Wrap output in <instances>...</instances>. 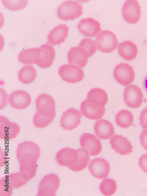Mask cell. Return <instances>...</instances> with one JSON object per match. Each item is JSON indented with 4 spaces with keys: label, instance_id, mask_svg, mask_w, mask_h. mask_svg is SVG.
I'll return each mask as SVG.
<instances>
[{
    "label": "cell",
    "instance_id": "30bf717a",
    "mask_svg": "<svg viewBox=\"0 0 147 196\" xmlns=\"http://www.w3.org/2000/svg\"><path fill=\"white\" fill-rule=\"evenodd\" d=\"M141 6L137 0H127L121 9L122 16L129 24H135L141 17Z\"/></svg>",
    "mask_w": 147,
    "mask_h": 196
},
{
    "label": "cell",
    "instance_id": "4fadbf2b",
    "mask_svg": "<svg viewBox=\"0 0 147 196\" xmlns=\"http://www.w3.org/2000/svg\"><path fill=\"white\" fill-rule=\"evenodd\" d=\"M31 102L30 95L22 90L14 91L8 97V102L12 108L18 110H22L28 107Z\"/></svg>",
    "mask_w": 147,
    "mask_h": 196
},
{
    "label": "cell",
    "instance_id": "ac0fdd59",
    "mask_svg": "<svg viewBox=\"0 0 147 196\" xmlns=\"http://www.w3.org/2000/svg\"><path fill=\"white\" fill-rule=\"evenodd\" d=\"M39 48V53L36 64L42 68H49L53 63L55 57V50L50 44L42 45Z\"/></svg>",
    "mask_w": 147,
    "mask_h": 196
},
{
    "label": "cell",
    "instance_id": "7402d4cb",
    "mask_svg": "<svg viewBox=\"0 0 147 196\" xmlns=\"http://www.w3.org/2000/svg\"><path fill=\"white\" fill-rule=\"evenodd\" d=\"M95 133L102 140L110 139L114 133L113 124L108 121L101 119L96 121L94 125Z\"/></svg>",
    "mask_w": 147,
    "mask_h": 196
},
{
    "label": "cell",
    "instance_id": "e0dca14e",
    "mask_svg": "<svg viewBox=\"0 0 147 196\" xmlns=\"http://www.w3.org/2000/svg\"><path fill=\"white\" fill-rule=\"evenodd\" d=\"M80 33L86 37H94L100 31V24L91 17L81 19L76 26Z\"/></svg>",
    "mask_w": 147,
    "mask_h": 196
},
{
    "label": "cell",
    "instance_id": "4dcf8cb0",
    "mask_svg": "<svg viewBox=\"0 0 147 196\" xmlns=\"http://www.w3.org/2000/svg\"><path fill=\"white\" fill-rule=\"evenodd\" d=\"M1 2L7 9L12 11H17L22 9L27 5L28 0H1Z\"/></svg>",
    "mask_w": 147,
    "mask_h": 196
},
{
    "label": "cell",
    "instance_id": "5b68a950",
    "mask_svg": "<svg viewBox=\"0 0 147 196\" xmlns=\"http://www.w3.org/2000/svg\"><path fill=\"white\" fill-rule=\"evenodd\" d=\"M58 73L62 80L72 83L81 81L85 76L82 69L78 66L70 64H66L60 66Z\"/></svg>",
    "mask_w": 147,
    "mask_h": 196
},
{
    "label": "cell",
    "instance_id": "e575fe53",
    "mask_svg": "<svg viewBox=\"0 0 147 196\" xmlns=\"http://www.w3.org/2000/svg\"><path fill=\"white\" fill-rule=\"evenodd\" d=\"M140 140L141 145L147 151V129H144L141 131Z\"/></svg>",
    "mask_w": 147,
    "mask_h": 196
},
{
    "label": "cell",
    "instance_id": "836d02e7",
    "mask_svg": "<svg viewBox=\"0 0 147 196\" xmlns=\"http://www.w3.org/2000/svg\"><path fill=\"white\" fill-rule=\"evenodd\" d=\"M138 165L142 170L147 173V153L141 156L139 159Z\"/></svg>",
    "mask_w": 147,
    "mask_h": 196
},
{
    "label": "cell",
    "instance_id": "44dd1931",
    "mask_svg": "<svg viewBox=\"0 0 147 196\" xmlns=\"http://www.w3.org/2000/svg\"><path fill=\"white\" fill-rule=\"evenodd\" d=\"M109 143L111 148L120 155H129L133 152V146L130 142L121 135L114 134L110 140Z\"/></svg>",
    "mask_w": 147,
    "mask_h": 196
},
{
    "label": "cell",
    "instance_id": "ba28073f",
    "mask_svg": "<svg viewBox=\"0 0 147 196\" xmlns=\"http://www.w3.org/2000/svg\"><path fill=\"white\" fill-rule=\"evenodd\" d=\"M124 102L129 108H137L140 106L143 100V94L137 86L130 84L126 86L123 93Z\"/></svg>",
    "mask_w": 147,
    "mask_h": 196
},
{
    "label": "cell",
    "instance_id": "9c48e42d",
    "mask_svg": "<svg viewBox=\"0 0 147 196\" xmlns=\"http://www.w3.org/2000/svg\"><path fill=\"white\" fill-rule=\"evenodd\" d=\"M37 111L45 117L56 113V104L54 100L50 95L43 93L38 96L35 101Z\"/></svg>",
    "mask_w": 147,
    "mask_h": 196
},
{
    "label": "cell",
    "instance_id": "5bb4252c",
    "mask_svg": "<svg viewBox=\"0 0 147 196\" xmlns=\"http://www.w3.org/2000/svg\"><path fill=\"white\" fill-rule=\"evenodd\" d=\"M88 169L95 177L100 179L106 178L110 171V165L108 162L102 158H95L89 162Z\"/></svg>",
    "mask_w": 147,
    "mask_h": 196
},
{
    "label": "cell",
    "instance_id": "484cf974",
    "mask_svg": "<svg viewBox=\"0 0 147 196\" xmlns=\"http://www.w3.org/2000/svg\"><path fill=\"white\" fill-rule=\"evenodd\" d=\"M115 120L116 124L118 126L126 128L132 125L133 121V116L130 111L123 110L120 111L116 114Z\"/></svg>",
    "mask_w": 147,
    "mask_h": 196
},
{
    "label": "cell",
    "instance_id": "d4e9b609",
    "mask_svg": "<svg viewBox=\"0 0 147 196\" xmlns=\"http://www.w3.org/2000/svg\"><path fill=\"white\" fill-rule=\"evenodd\" d=\"M37 75L36 70L33 66L26 65L19 71L18 78L21 83L27 84L33 82L36 79Z\"/></svg>",
    "mask_w": 147,
    "mask_h": 196
},
{
    "label": "cell",
    "instance_id": "2e32d148",
    "mask_svg": "<svg viewBox=\"0 0 147 196\" xmlns=\"http://www.w3.org/2000/svg\"><path fill=\"white\" fill-rule=\"evenodd\" d=\"M20 132V127L15 122L10 121L6 117L0 116V138L10 140L16 137Z\"/></svg>",
    "mask_w": 147,
    "mask_h": 196
},
{
    "label": "cell",
    "instance_id": "d590c367",
    "mask_svg": "<svg viewBox=\"0 0 147 196\" xmlns=\"http://www.w3.org/2000/svg\"><path fill=\"white\" fill-rule=\"evenodd\" d=\"M144 86L145 89L147 91V76L146 77L144 81Z\"/></svg>",
    "mask_w": 147,
    "mask_h": 196
},
{
    "label": "cell",
    "instance_id": "7c38bea8",
    "mask_svg": "<svg viewBox=\"0 0 147 196\" xmlns=\"http://www.w3.org/2000/svg\"><path fill=\"white\" fill-rule=\"evenodd\" d=\"M81 147L87 150L90 155L96 156L99 154L102 150L101 143L95 135L84 133L79 138Z\"/></svg>",
    "mask_w": 147,
    "mask_h": 196
},
{
    "label": "cell",
    "instance_id": "4316f807",
    "mask_svg": "<svg viewBox=\"0 0 147 196\" xmlns=\"http://www.w3.org/2000/svg\"><path fill=\"white\" fill-rule=\"evenodd\" d=\"M77 150L79 154L78 161L74 165L69 167L71 170L76 172L81 171L85 168L90 160L89 154L87 150L83 148Z\"/></svg>",
    "mask_w": 147,
    "mask_h": 196
},
{
    "label": "cell",
    "instance_id": "9a60e30c",
    "mask_svg": "<svg viewBox=\"0 0 147 196\" xmlns=\"http://www.w3.org/2000/svg\"><path fill=\"white\" fill-rule=\"evenodd\" d=\"M79 154L76 150L65 148L60 150L56 154L55 159L57 164L68 167L74 165L78 160Z\"/></svg>",
    "mask_w": 147,
    "mask_h": 196
},
{
    "label": "cell",
    "instance_id": "d6986e66",
    "mask_svg": "<svg viewBox=\"0 0 147 196\" xmlns=\"http://www.w3.org/2000/svg\"><path fill=\"white\" fill-rule=\"evenodd\" d=\"M88 55L83 48L79 46L71 48L67 54L68 63L80 68H83L86 65Z\"/></svg>",
    "mask_w": 147,
    "mask_h": 196
},
{
    "label": "cell",
    "instance_id": "1f68e13d",
    "mask_svg": "<svg viewBox=\"0 0 147 196\" xmlns=\"http://www.w3.org/2000/svg\"><path fill=\"white\" fill-rule=\"evenodd\" d=\"M78 46L84 48L88 53L89 57L93 55L97 51L95 41L91 38H85L79 43Z\"/></svg>",
    "mask_w": 147,
    "mask_h": 196
},
{
    "label": "cell",
    "instance_id": "52a82bcc",
    "mask_svg": "<svg viewBox=\"0 0 147 196\" xmlns=\"http://www.w3.org/2000/svg\"><path fill=\"white\" fill-rule=\"evenodd\" d=\"M113 77L117 82L124 86L130 85L134 81L135 73L133 68L127 63H120L115 66Z\"/></svg>",
    "mask_w": 147,
    "mask_h": 196
},
{
    "label": "cell",
    "instance_id": "cb8c5ba5",
    "mask_svg": "<svg viewBox=\"0 0 147 196\" xmlns=\"http://www.w3.org/2000/svg\"><path fill=\"white\" fill-rule=\"evenodd\" d=\"M39 52V48H29L23 50L18 54V60L20 63L24 64H36Z\"/></svg>",
    "mask_w": 147,
    "mask_h": 196
},
{
    "label": "cell",
    "instance_id": "d6a6232c",
    "mask_svg": "<svg viewBox=\"0 0 147 196\" xmlns=\"http://www.w3.org/2000/svg\"><path fill=\"white\" fill-rule=\"evenodd\" d=\"M140 124L143 129H147V107L143 110L139 118Z\"/></svg>",
    "mask_w": 147,
    "mask_h": 196
},
{
    "label": "cell",
    "instance_id": "603a6c76",
    "mask_svg": "<svg viewBox=\"0 0 147 196\" xmlns=\"http://www.w3.org/2000/svg\"><path fill=\"white\" fill-rule=\"evenodd\" d=\"M117 51L121 57L129 61L135 59L138 52L136 45L131 41L128 40L119 43L117 47Z\"/></svg>",
    "mask_w": 147,
    "mask_h": 196
},
{
    "label": "cell",
    "instance_id": "8fae6325",
    "mask_svg": "<svg viewBox=\"0 0 147 196\" xmlns=\"http://www.w3.org/2000/svg\"><path fill=\"white\" fill-rule=\"evenodd\" d=\"M82 115L78 110L71 108L63 113L60 123V126L64 130L71 131L81 124Z\"/></svg>",
    "mask_w": 147,
    "mask_h": 196
},
{
    "label": "cell",
    "instance_id": "83f0119b",
    "mask_svg": "<svg viewBox=\"0 0 147 196\" xmlns=\"http://www.w3.org/2000/svg\"><path fill=\"white\" fill-rule=\"evenodd\" d=\"M101 193L106 196L113 195L117 189L116 181L113 179L107 178L103 179L100 183L99 187Z\"/></svg>",
    "mask_w": 147,
    "mask_h": 196
},
{
    "label": "cell",
    "instance_id": "f1b7e54d",
    "mask_svg": "<svg viewBox=\"0 0 147 196\" xmlns=\"http://www.w3.org/2000/svg\"><path fill=\"white\" fill-rule=\"evenodd\" d=\"M56 116V113L48 117L44 116L36 111L33 117L34 125L37 128H45L52 122Z\"/></svg>",
    "mask_w": 147,
    "mask_h": 196
},
{
    "label": "cell",
    "instance_id": "277c9868",
    "mask_svg": "<svg viewBox=\"0 0 147 196\" xmlns=\"http://www.w3.org/2000/svg\"><path fill=\"white\" fill-rule=\"evenodd\" d=\"M94 41L98 49L104 53L112 52L116 49L118 44L115 34L108 30L100 31L96 36Z\"/></svg>",
    "mask_w": 147,
    "mask_h": 196
},
{
    "label": "cell",
    "instance_id": "f546056e",
    "mask_svg": "<svg viewBox=\"0 0 147 196\" xmlns=\"http://www.w3.org/2000/svg\"><path fill=\"white\" fill-rule=\"evenodd\" d=\"M92 98L98 100L102 103L105 105L108 102V97L106 92L103 90L99 88H93L88 92L86 98Z\"/></svg>",
    "mask_w": 147,
    "mask_h": 196
},
{
    "label": "cell",
    "instance_id": "ffe728a7",
    "mask_svg": "<svg viewBox=\"0 0 147 196\" xmlns=\"http://www.w3.org/2000/svg\"><path fill=\"white\" fill-rule=\"evenodd\" d=\"M69 28L66 24H59L50 31L47 35V43L51 46L59 45L65 42L67 37Z\"/></svg>",
    "mask_w": 147,
    "mask_h": 196
},
{
    "label": "cell",
    "instance_id": "7a4b0ae2",
    "mask_svg": "<svg viewBox=\"0 0 147 196\" xmlns=\"http://www.w3.org/2000/svg\"><path fill=\"white\" fill-rule=\"evenodd\" d=\"M56 12L60 20L73 21L83 14V6L76 0H66L59 5Z\"/></svg>",
    "mask_w": 147,
    "mask_h": 196
},
{
    "label": "cell",
    "instance_id": "8992f818",
    "mask_svg": "<svg viewBox=\"0 0 147 196\" xmlns=\"http://www.w3.org/2000/svg\"><path fill=\"white\" fill-rule=\"evenodd\" d=\"M60 180L54 173L45 176L39 185L37 196H55L59 187Z\"/></svg>",
    "mask_w": 147,
    "mask_h": 196
},
{
    "label": "cell",
    "instance_id": "6da1fadb",
    "mask_svg": "<svg viewBox=\"0 0 147 196\" xmlns=\"http://www.w3.org/2000/svg\"><path fill=\"white\" fill-rule=\"evenodd\" d=\"M40 154L39 146L33 142L24 141L18 145L16 155L20 164V173L28 180L36 174L37 161Z\"/></svg>",
    "mask_w": 147,
    "mask_h": 196
},
{
    "label": "cell",
    "instance_id": "3957f363",
    "mask_svg": "<svg viewBox=\"0 0 147 196\" xmlns=\"http://www.w3.org/2000/svg\"><path fill=\"white\" fill-rule=\"evenodd\" d=\"M80 110L82 114L90 120L101 119L105 112V105L96 99L88 98L81 103Z\"/></svg>",
    "mask_w": 147,
    "mask_h": 196
}]
</instances>
